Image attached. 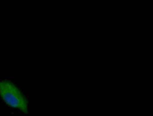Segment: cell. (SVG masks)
Here are the masks:
<instances>
[{"label":"cell","instance_id":"6da1fadb","mask_svg":"<svg viewBox=\"0 0 153 116\" xmlns=\"http://www.w3.org/2000/svg\"><path fill=\"white\" fill-rule=\"evenodd\" d=\"M0 98L8 106L27 114L28 102L27 98L21 89L9 79L0 80Z\"/></svg>","mask_w":153,"mask_h":116}]
</instances>
